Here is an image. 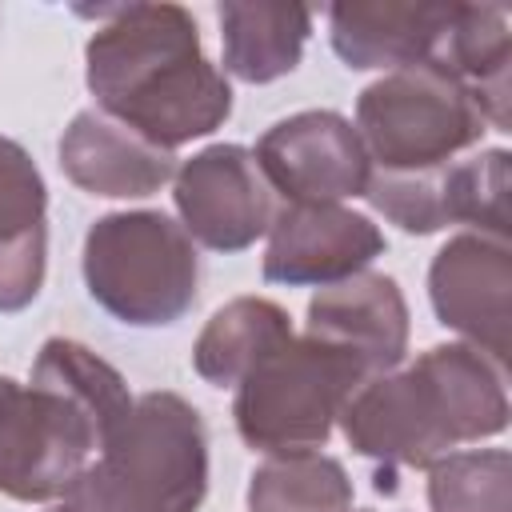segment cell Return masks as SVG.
Wrapping results in <instances>:
<instances>
[{
    "label": "cell",
    "mask_w": 512,
    "mask_h": 512,
    "mask_svg": "<svg viewBox=\"0 0 512 512\" xmlns=\"http://www.w3.org/2000/svg\"><path fill=\"white\" fill-rule=\"evenodd\" d=\"M84 44L96 108L148 144L176 152L232 116V84L204 56L200 28L180 4H112Z\"/></svg>",
    "instance_id": "6da1fadb"
},
{
    "label": "cell",
    "mask_w": 512,
    "mask_h": 512,
    "mask_svg": "<svg viewBox=\"0 0 512 512\" xmlns=\"http://www.w3.org/2000/svg\"><path fill=\"white\" fill-rule=\"evenodd\" d=\"M132 404L124 376L88 344L44 340L28 384L0 376V492L20 504L60 500Z\"/></svg>",
    "instance_id": "7a4b0ae2"
},
{
    "label": "cell",
    "mask_w": 512,
    "mask_h": 512,
    "mask_svg": "<svg viewBox=\"0 0 512 512\" xmlns=\"http://www.w3.org/2000/svg\"><path fill=\"white\" fill-rule=\"evenodd\" d=\"M508 376L472 344H436L404 372L364 380L340 412L344 440L388 468H432L464 440L508 428Z\"/></svg>",
    "instance_id": "3957f363"
},
{
    "label": "cell",
    "mask_w": 512,
    "mask_h": 512,
    "mask_svg": "<svg viewBox=\"0 0 512 512\" xmlns=\"http://www.w3.org/2000/svg\"><path fill=\"white\" fill-rule=\"evenodd\" d=\"M204 496V416L176 392H144L52 512H196Z\"/></svg>",
    "instance_id": "277c9868"
},
{
    "label": "cell",
    "mask_w": 512,
    "mask_h": 512,
    "mask_svg": "<svg viewBox=\"0 0 512 512\" xmlns=\"http://www.w3.org/2000/svg\"><path fill=\"white\" fill-rule=\"evenodd\" d=\"M88 296L120 324L164 328L196 304L200 260L192 236L164 212H108L84 236Z\"/></svg>",
    "instance_id": "5b68a950"
},
{
    "label": "cell",
    "mask_w": 512,
    "mask_h": 512,
    "mask_svg": "<svg viewBox=\"0 0 512 512\" xmlns=\"http://www.w3.org/2000/svg\"><path fill=\"white\" fill-rule=\"evenodd\" d=\"M364 380L372 376L356 356L308 332L292 336L236 384V432L248 448L268 456L316 452Z\"/></svg>",
    "instance_id": "8992f818"
},
{
    "label": "cell",
    "mask_w": 512,
    "mask_h": 512,
    "mask_svg": "<svg viewBox=\"0 0 512 512\" xmlns=\"http://www.w3.org/2000/svg\"><path fill=\"white\" fill-rule=\"evenodd\" d=\"M484 112L468 84L444 64L384 72L356 100V136L388 172L440 168L484 136Z\"/></svg>",
    "instance_id": "52a82bcc"
},
{
    "label": "cell",
    "mask_w": 512,
    "mask_h": 512,
    "mask_svg": "<svg viewBox=\"0 0 512 512\" xmlns=\"http://www.w3.org/2000/svg\"><path fill=\"white\" fill-rule=\"evenodd\" d=\"M256 164L268 188L288 204H340L364 196L372 160L348 116L332 108H308L276 120L256 140Z\"/></svg>",
    "instance_id": "ba28073f"
},
{
    "label": "cell",
    "mask_w": 512,
    "mask_h": 512,
    "mask_svg": "<svg viewBox=\"0 0 512 512\" xmlns=\"http://www.w3.org/2000/svg\"><path fill=\"white\" fill-rule=\"evenodd\" d=\"M172 200L180 228L212 252H244L276 216L272 188L244 144H208L192 152L176 168Z\"/></svg>",
    "instance_id": "9c48e42d"
},
{
    "label": "cell",
    "mask_w": 512,
    "mask_h": 512,
    "mask_svg": "<svg viewBox=\"0 0 512 512\" xmlns=\"http://www.w3.org/2000/svg\"><path fill=\"white\" fill-rule=\"evenodd\" d=\"M428 300L444 328L460 332L472 348L508 364L512 328V248L504 236L460 232L428 268Z\"/></svg>",
    "instance_id": "30bf717a"
},
{
    "label": "cell",
    "mask_w": 512,
    "mask_h": 512,
    "mask_svg": "<svg viewBox=\"0 0 512 512\" xmlns=\"http://www.w3.org/2000/svg\"><path fill=\"white\" fill-rule=\"evenodd\" d=\"M384 252V232L340 204H284L268 224L264 280L288 288H328L364 272Z\"/></svg>",
    "instance_id": "8fae6325"
},
{
    "label": "cell",
    "mask_w": 512,
    "mask_h": 512,
    "mask_svg": "<svg viewBox=\"0 0 512 512\" xmlns=\"http://www.w3.org/2000/svg\"><path fill=\"white\" fill-rule=\"evenodd\" d=\"M308 336L356 356L368 376L392 372L408 352V300L384 272H356L308 300Z\"/></svg>",
    "instance_id": "7c38bea8"
},
{
    "label": "cell",
    "mask_w": 512,
    "mask_h": 512,
    "mask_svg": "<svg viewBox=\"0 0 512 512\" xmlns=\"http://www.w3.org/2000/svg\"><path fill=\"white\" fill-rule=\"evenodd\" d=\"M60 168L76 188L92 196L140 200L176 176V156L148 144L108 112L84 108L60 136Z\"/></svg>",
    "instance_id": "4fadbf2b"
},
{
    "label": "cell",
    "mask_w": 512,
    "mask_h": 512,
    "mask_svg": "<svg viewBox=\"0 0 512 512\" xmlns=\"http://www.w3.org/2000/svg\"><path fill=\"white\" fill-rule=\"evenodd\" d=\"M456 4H416V0H376V4H332L328 36L332 52L364 68H412L440 56L452 28Z\"/></svg>",
    "instance_id": "5bb4252c"
},
{
    "label": "cell",
    "mask_w": 512,
    "mask_h": 512,
    "mask_svg": "<svg viewBox=\"0 0 512 512\" xmlns=\"http://www.w3.org/2000/svg\"><path fill=\"white\" fill-rule=\"evenodd\" d=\"M48 268V188L24 144L0 136V312L28 308Z\"/></svg>",
    "instance_id": "9a60e30c"
},
{
    "label": "cell",
    "mask_w": 512,
    "mask_h": 512,
    "mask_svg": "<svg viewBox=\"0 0 512 512\" xmlns=\"http://www.w3.org/2000/svg\"><path fill=\"white\" fill-rule=\"evenodd\" d=\"M224 72L244 84H272L288 76L308 44L312 8L304 4H248L224 0L216 8Z\"/></svg>",
    "instance_id": "2e32d148"
},
{
    "label": "cell",
    "mask_w": 512,
    "mask_h": 512,
    "mask_svg": "<svg viewBox=\"0 0 512 512\" xmlns=\"http://www.w3.org/2000/svg\"><path fill=\"white\" fill-rule=\"evenodd\" d=\"M292 316L268 296H236L212 312L192 348V368L216 388H236L268 352L292 340Z\"/></svg>",
    "instance_id": "e0dca14e"
},
{
    "label": "cell",
    "mask_w": 512,
    "mask_h": 512,
    "mask_svg": "<svg viewBox=\"0 0 512 512\" xmlns=\"http://www.w3.org/2000/svg\"><path fill=\"white\" fill-rule=\"evenodd\" d=\"M448 72H456L468 92L476 96V108L496 132H508V68H512V40H508V12L496 4H456L452 28L444 36V48L436 56Z\"/></svg>",
    "instance_id": "ac0fdd59"
},
{
    "label": "cell",
    "mask_w": 512,
    "mask_h": 512,
    "mask_svg": "<svg viewBox=\"0 0 512 512\" xmlns=\"http://www.w3.org/2000/svg\"><path fill=\"white\" fill-rule=\"evenodd\" d=\"M248 512H352V480L336 456L280 452L248 476Z\"/></svg>",
    "instance_id": "d6986e66"
},
{
    "label": "cell",
    "mask_w": 512,
    "mask_h": 512,
    "mask_svg": "<svg viewBox=\"0 0 512 512\" xmlns=\"http://www.w3.org/2000/svg\"><path fill=\"white\" fill-rule=\"evenodd\" d=\"M432 512H512V456L504 448L448 452L428 468Z\"/></svg>",
    "instance_id": "ffe728a7"
},
{
    "label": "cell",
    "mask_w": 512,
    "mask_h": 512,
    "mask_svg": "<svg viewBox=\"0 0 512 512\" xmlns=\"http://www.w3.org/2000/svg\"><path fill=\"white\" fill-rule=\"evenodd\" d=\"M452 164V160H448ZM448 164L440 168H416V172H388L376 168L364 184V200L392 220L396 228L412 236H428L452 224L448 208Z\"/></svg>",
    "instance_id": "44dd1931"
},
{
    "label": "cell",
    "mask_w": 512,
    "mask_h": 512,
    "mask_svg": "<svg viewBox=\"0 0 512 512\" xmlns=\"http://www.w3.org/2000/svg\"><path fill=\"white\" fill-rule=\"evenodd\" d=\"M508 188H512V156L504 148L452 160L448 164L452 224H472L476 232L508 240Z\"/></svg>",
    "instance_id": "7402d4cb"
}]
</instances>
